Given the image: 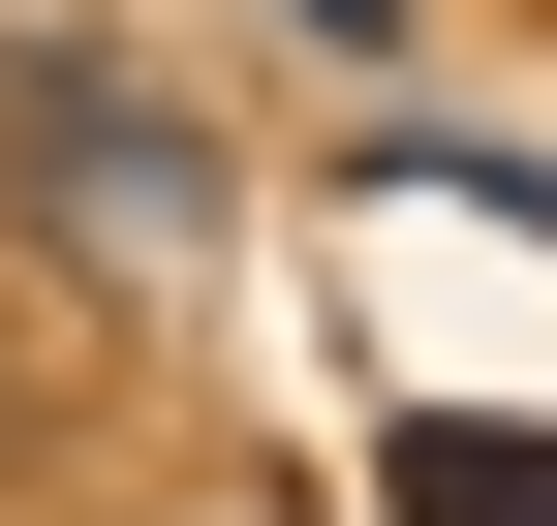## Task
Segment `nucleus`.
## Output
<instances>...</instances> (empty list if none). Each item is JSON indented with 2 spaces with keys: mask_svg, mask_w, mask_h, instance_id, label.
I'll return each instance as SVG.
<instances>
[{
  "mask_svg": "<svg viewBox=\"0 0 557 526\" xmlns=\"http://www.w3.org/2000/svg\"><path fill=\"white\" fill-rule=\"evenodd\" d=\"M0 124H32V186L94 217V279H186V248H218V186H186V124L124 93V62H32Z\"/></svg>",
  "mask_w": 557,
  "mask_h": 526,
  "instance_id": "obj_1",
  "label": "nucleus"
},
{
  "mask_svg": "<svg viewBox=\"0 0 557 526\" xmlns=\"http://www.w3.org/2000/svg\"><path fill=\"white\" fill-rule=\"evenodd\" d=\"M403 526H557V434H403Z\"/></svg>",
  "mask_w": 557,
  "mask_h": 526,
  "instance_id": "obj_2",
  "label": "nucleus"
}]
</instances>
